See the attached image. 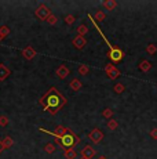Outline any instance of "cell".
Here are the masks:
<instances>
[{
    "label": "cell",
    "mask_w": 157,
    "mask_h": 159,
    "mask_svg": "<svg viewBox=\"0 0 157 159\" xmlns=\"http://www.w3.org/2000/svg\"><path fill=\"white\" fill-rule=\"evenodd\" d=\"M68 100L65 98V96H62L59 93V90L57 87H50L48 91L39 100V104L44 108V111L50 112L51 115H57L59 111L66 105Z\"/></svg>",
    "instance_id": "cell-1"
},
{
    "label": "cell",
    "mask_w": 157,
    "mask_h": 159,
    "mask_svg": "<svg viewBox=\"0 0 157 159\" xmlns=\"http://www.w3.org/2000/svg\"><path fill=\"white\" fill-rule=\"evenodd\" d=\"M88 18H90V20H91L92 25L95 26V29L98 30V33L102 36V39H104V42L108 44V47H109V53H108V57L110 58V61H112V62H113V64H119L120 61H123V58H124V51H123L120 47H114L113 44H110V43H109V40H108V39H106V36L104 35V32H102L101 28H99V26H98V24H96L95 21H94V18H92V15H91V14H88Z\"/></svg>",
    "instance_id": "cell-2"
},
{
    "label": "cell",
    "mask_w": 157,
    "mask_h": 159,
    "mask_svg": "<svg viewBox=\"0 0 157 159\" xmlns=\"http://www.w3.org/2000/svg\"><path fill=\"white\" fill-rule=\"evenodd\" d=\"M78 143H80V137L76 136V133H73V130L68 129L65 136L59 137V139H55V144H58L62 149H72L74 148Z\"/></svg>",
    "instance_id": "cell-3"
},
{
    "label": "cell",
    "mask_w": 157,
    "mask_h": 159,
    "mask_svg": "<svg viewBox=\"0 0 157 159\" xmlns=\"http://www.w3.org/2000/svg\"><path fill=\"white\" fill-rule=\"evenodd\" d=\"M51 14H53V13H51V10L47 7L46 4H40V6H39V7L35 10V15H36V17H37L40 21H47L48 17H50Z\"/></svg>",
    "instance_id": "cell-4"
},
{
    "label": "cell",
    "mask_w": 157,
    "mask_h": 159,
    "mask_svg": "<svg viewBox=\"0 0 157 159\" xmlns=\"http://www.w3.org/2000/svg\"><path fill=\"white\" fill-rule=\"evenodd\" d=\"M88 139L91 140L94 144H98V143H101L102 140H104V131L101 129H98V127H95V129H92L88 133Z\"/></svg>",
    "instance_id": "cell-5"
},
{
    "label": "cell",
    "mask_w": 157,
    "mask_h": 159,
    "mask_svg": "<svg viewBox=\"0 0 157 159\" xmlns=\"http://www.w3.org/2000/svg\"><path fill=\"white\" fill-rule=\"evenodd\" d=\"M105 73L108 75V78H109V79H113V80H114V79H117L120 75H121V73H120V71L113 65V64H108V65L105 66Z\"/></svg>",
    "instance_id": "cell-6"
},
{
    "label": "cell",
    "mask_w": 157,
    "mask_h": 159,
    "mask_svg": "<svg viewBox=\"0 0 157 159\" xmlns=\"http://www.w3.org/2000/svg\"><path fill=\"white\" fill-rule=\"evenodd\" d=\"M80 155H81V158L83 159H92L96 155V151L92 148L91 145H86L83 149H81Z\"/></svg>",
    "instance_id": "cell-7"
},
{
    "label": "cell",
    "mask_w": 157,
    "mask_h": 159,
    "mask_svg": "<svg viewBox=\"0 0 157 159\" xmlns=\"http://www.w3.org/2000/svg\"><path fill=\"white\" fill-rule=\"evenodd\" d=\"M36 54H37V53H36V50L32 47V46H26V47L22 50L23 58H25V60H28V61H32L33 58L36 57Z\"/></svg>",
    "instance_id": "cell-8"
},
{
    "label": "cell",
    "mask_w": 157,
    "mask_h": 159,
    "mask_svg": "<svg viewBox=\"0 0 157 159\" xmlns=\"http://www.w3.org/2000/svg\"><path fill=\"white\" fill-rule=\"evenodd\" d=\"M72 43H73V46L77 48V50H83V48L86 47V44H87V40H86V38L77 35L76 38L72 40Z\"/></svg>",
    "instance_id": "cell-9"
},
{
    "label": "cell",
    "mask_w": 157,
    "mask_h": 159,
    "mask_svg": "<svg viewBox=\"0 0 157 159\" xmlns=\"http://www.w3.org/2000/svg\"><path fill=\"white\" fill-rule=\"evenodd\" d=\"M57 76H58L59 79H65V78H68L69 76V73H70V71H69V68L66 65H59L58 68H57Z\"/></svg>",
    "instance_id": "cell-10"
},
{
    "label": "cell",
    "mask_w": 157,
    "mask_h": 159,
    "mask_svg": "<svg viewBox=\"0 0 157 159\" xmlns=\"http://www.w3.org/2000/svg\"><path fill=\"white\" fill-rule=\"evenodd\" d=\"M10 68L8 66H6L4 64H0V82H3V80H6V79L10 76Z\"/></svg>",
    "instance_id": "cell-11"
},
{
    "label": "cell",
    "mask_w": 157,
    "mask_h": 159,
    "mask_svg": "<svg viewBox=\"0 0 157 159\" xmlns=\"http://www.w3.org/2000/svg\"><path fill=\"white\" fill-rule=\"evenodd\" d=\"M138 68H139L141 72L147 73L150 69H152V64H150L147 60H143V61H141V62H139V66H138Z\"/></svg>",
    "instance_id": "cell-12"
},
{
    "label": "cell",
    "mask_w": 157,
    "mask_h": 159,
    "mask_svg": "<svg viewBox=\"0 0 157 159\" xmlns=\"http://www.w3.org/2000/svg\"><path fill=\"white\" fill-rule=\"evenodd\" d=\"M102 6H104L106 10H114V8L117 7V2L116 0H105L104 3H102Z\"/></svg>",
    "instance_id": "cell-13"
},
{
    "label": "cell",
    "mask_w": 157,
    "mask_h": 159,
    "mask_svg": "<svg viewBox=\"0 0 157 159\" xmlns=\"http://www.w3.org/2000/svg\"><path fill=\"white\" fill-rule=\"evenodd\" d=\"M69 87H70L73 91H78L81 87H83V84H81V82L78 80V79H73V80H70V83H69Z\"/></svg>",
    "instance_id": "cell-14"
},
{
    "label": "cell",
    "mask_w": 157,
    "mask_h": 159,
    "mask_svg": "<svg viewBox=\"0 0 157 159\" xmlns=\"http://www.w3.org/2000/svg\"><path fill=\"white\" fill-rule=\"evenodd\" d=\"M2 143H3V145H4V149H6V148H11V147L14 145V140L11 139L10 136L4 137V139L2 140Z\"/></svg>",
    "instance_id": "cell-15"
},
{
    "label": "cell",
    "mask_w": 157,
    "mask_h": 159,
    "mask_svg": "<svg viewBox=\"0 0 157 159\" xmlns=\"http://www.w3.org/2000/svg\"><path fill=\"white\" fill-rule=\"evenodd\" d=\"M92 18H94L95 22H102V21H104L105 18H106V14H105L104 11H96L95 15H94Z\"/></svg>",
    "instance_id": "cell-16"
},
{
    "label": "cell",
    "mask_w": 157,
    "mask_h": 159,
    "mask_svg": "<svg viewBox=\"0 0 157 159\" xmlns=\"http://www.w3.org/2000/svg\"><path fill=\"white\" fill-rule=\"evenodd\" d=\"M77 33H78V36H83V38H84V35H86V33H88V28H87V25H84V24L78 25Z\"/></svg>",
    "instance_id": "cell-17"
},
{
    "label": "cell",
    "mask_w": 157,
    "mask_h": 159,
    "mask_svg": "<svg viewBox=\"0 0 157 159\" xmlns=\"http://www.w3.org/2000/svg\"><path fill=\"white\" fill-rule=\"evenodd\" d=\"M76 151H74V148L72 149H66L65 151V158L66 159H76Z\"/></svg>",
    "instance_id": "cell-18"
},
{
    "label": "cell",
    "mask_w": 157,
    "mask_h": 159,
    "mask_svg": "<svg viewBox=\"0 0 157 159\" xmlns=\"http://www.w3.org/2000/svg\"><path fill=\"white\" fill-rule=\"evenodd\" d=\"M156 51H157V46L156 44L150 43V44L146 46V53L149 54V56H153V54H156Z\"/></svg>",
    "instance_id": "cell-19"
},
{
    "label": "cell",
    "mask_w": 157,
    "mask_h": 159,
    "mask_svg": "<svg viewBox=\"0 0 157 159\" xmlns=\"http://www.w3.org/2000/svg\"><path fill=\"white\" fill-rule=\"evenodd\" d=\"M106 126L109 130H116L117 127H119V123H117V120H114V119H110V120L108 122Z\"/></svg>",
    "instance_id": "cell-20"
},
{
    "label": "cell",
    "mask_w": 157,
    "mask_h": 159,
    "mask_svg": "<svg viewBox=\"0 0 157 159\" xmlns=\"http://www.w3.org/2000/svg\"><path fill=\"white\" fill-rule=\"evenodd\" d=\"M44 151H46L47 154H54V151H55V145H54V143H48V144H46Z\"/></svg>",
    "instance_id": "cell-21"
},
{
    "label": "cell",
    "mask_w": 157,
    "mask_h": 159,
    "mask_svg": "<svg viewBox=\"0 0 157 159\" xmlns=\"http://www.w3.org/2000/svg\"><path fill=\"white\" fill-rule=\"evenodd\" d=\"M113 90H114V93L120 94V93H123V91L125 90V86H124V84H123V83H117V84H114Z\"/></svg>",
    "instance_id": "cell-22"
},
{
    "label": "cell",
    "mask_w": 157,
    "mask_h": 159,
    "mask_svg": "<svg viewBox=\"0 0 157 159\" xmlns=\"http://www.w3.org/2000/svg\"><path fill=\"white\" fill-rule=\"evenodd\" d=\"M102 116H104V118H106V119H112V116H113V111H112L110 108H105L104 111H102Z\"/></svg>",
    "instance_id": "cell-23"
},
{
    "label": "cell",
    "mask_w": 157,
    "mask_h": 159,
    "mask_svg": "<svg viewBox=\"0 0 157 159\" xmlns=\"http://www.w3.org/2000/svg\"><path fill=\"white\" fill-rule=\"evenodd\" d=\"M0 33H2L3 38H6V36L10 35V28H8V26H6V25H2V26H0Z\"/></svg>",
    "instance_id": "cell-24"
},
{
    "label": "cell",
    "mask_w": 157,
    "mask_h": 159,
    "mask_svg": "<svg viewBox=\"0 0 157 159\" xmlns=\"http://www.w3.org/2000/svg\"><path fill=\"white\" fill-rule=\"evenodd\" d=\"M88 72H90V68L87 65H84L83 64V65L78 66V73H80V75H87Z\"/></svg>",
    "instance_id": "cell-25"
},
{
    "label": "cell",
    "mask_w": 157,
    "mask_h": 159,
    "mask_svg": "<svg viewBox=\"0 0 157 159\" xmlns=\"http://www.w3.org/2000/svg\"><path fill=\"white\" fill-rule=\"evenodd\" d=\"M74 21H76V18H74V17H73V15H72V14H68V15H65V22L68 24V25H72V24H73Z\"/></svg>",
    "instance_id": "cell-26"
},
{
    "label": "cell",
    "mask_w": 157,
    "mask_h": 159,
    "mask_svg": "<svg viewBox=\"0 0 157 159\" xmlns=\"http://www.w3.org/2000/svg\"><path fill=\"white\" fill-rule=\"evenodd\" d=\"M8 122H10V120H8L7 116H4V115L0 116V126H2V127H6V126H7Z\"/></svg>",
    "instance_id": "cell-27"
},
{
    "label": "cell",
    "mask_w": 157,
    "mask_h": 159,
    "mask_svg": "<svg viewBox=\"0 0 157 159\" xmlns=\"http://www.w3.org/2000/svg\"><path fill=\"white\" fill-rule=\"evenodd\" d=\"M57 21H58V18H57V17H55V15H54V14H51L50 17H48L47 22L50 24V25H55V24H57Z\"/></svg>",
    "instance_id": "cell-28"
},
{
    "label": "cell",
    "mask_w": 157,
    "mask_h": 159,
    "mask_svg": "<svg viewBox=\"0 0 157 159\" xmlns=\"http://www.w3.org/2000/svg\"><path fill=\"white\" fill-rule=\"evenodd\" d=\"M150 137H152L153 140H157V127L150 130Z\"/></svg>",
    "instance_id": "cell-29"
},
{
    "label": "cell",
    "mask_w": 157,
    "mask_h": 159,
    "mask_svg": "<svg viewBox=\"0 0 157 159\" xmlns=\"http://www.w3.org/2000/svg\"><path fill=\"white\" fill-rule=\"evenodd\" d=\"M4 151V145H3V143H2V140H0V154Z\"/></svg>",
    "instance_id": "cell-30"
},
{
    "label": "cell",
    "mask_w": 157,
    "mask_h": 159,
    "mask_svg": "<svg viewBox=\"0 0 157 159\" xmlns=\"http://www.w3.org/2000/svg\"><path fill=\"white\" fill-rule=\"evenodd\" d=\"M3 39H4V38H3V36H2V33H0V42H2Z\"/></svg>",
    "instance_id": "cell-31"
},
{
    "label": "cell",
    "mask_w": 157,
    "mask_h": 159,
    "mask_svg": "<svg viewBox=\"0 0 157 159\" xmlns=\"http://www.w3.org/2000/svg\"><path fill=\"white\" fill-rule=\"evenodd\" d=\"M98 159H106V158H104V157H101V158H98Z\"/></svg>",
    "instance_id": "cell-32"
},
{
    "label": "cell",
    "mask_w": 157,
    "mask_h": 159,
    "mask_svg": "<svg viewBox=\"0 0 157 159\" xmlns=\"http://www.w3.org/2000/svg\"><path fill=\"white\" fill-rule=\"evenodd\" d=\"M81 159H83V158H81Z\"/></svg>",
    "instance_id": "cell-33"
}]
</instances>
